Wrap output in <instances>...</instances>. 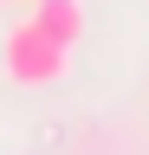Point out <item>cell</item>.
<instances>
[{"label":"cell","mask_w":149,"mask_h":155,"mask_svg":"<svg viewBox=\"0 0 149 155\" xmlns=\"http://www.w3.org/2000/svg\"><path fill=\"white\" fill-rule=\"evenodd\" d=\"M0 71L13 84H26V91H46V84H59L71 71V45H59L52 32H39L32 19H20V26H7V39H0Z\"/></svg>","instance_id":"1"},{"label":"cell","mask_w":149,"mask_h":155,"mask_svg":"<svg viewBox=\"0 0 149 155\" xmlns=\"http://www.w3.org/2000/svg\"><path fill=\"white\" fill-rule=\"evenodd\" d=\"M32 26L52 32L59 45H78L84 39V0H32Z\"/></svg>","instance_id":"2"},{"label":"cell","mask_w":149,"mask_h":155,"mask_svg":"<svg viewBox=\"0 0 149 155\" xmlns=\"http://www.w3.org/2000/svg\"><path fill=\"white\" fill-rule=\"evenodd\" d=\"M0 7H7V0H0Z\"/></svg>","instance_id":"3"}]
</instances>
